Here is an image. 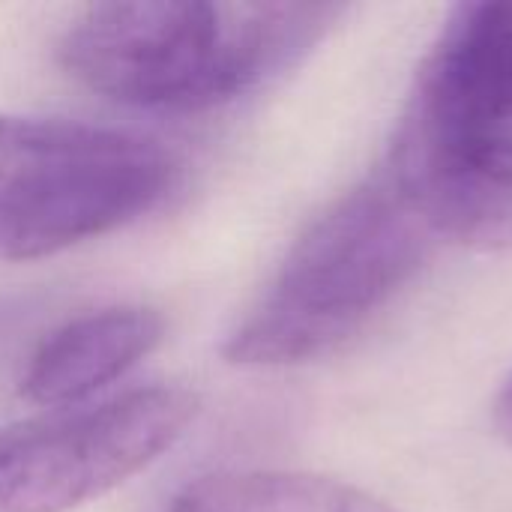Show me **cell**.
<instances>
[{
  "label": "cell",
  "mask_w": 512,
  "mask_h": 512,
  "mask_svg": "<svg viewBox=\"0 0 512 512\" xmlns=\"http://www.w3.org/2000/svg\"><path fill=\"white\" fill-rule=\"evenodd\" d=\"M432 234L512 243V0L462 3L420 63L390 168Z\"/></svg>",
  "instance_id": "obj_1"
},
{
  "label": "cell",
  "mask_w": 512,
  "mask_h": 512,
  "mask_svg": "<svg viewBox=\"0 0 512 512\" xmlns=\"http://www.w3.org/2000/svg\"><path fill=\"white\" fill-rule=\"evenodd\" d=\"M336 12L318 3H93L72 15L57 57L117 105L195 114L261 87Z\"/></svg>",
  "instance_id": "obj_2"
},
{
  "label": "cell",
  "mask_w": 512,
  "mask_h": 512,
  "mask_svg": "<svg viewBox=\"0 0 512 512\" xmlns=\"http://www.w3.org/2000/svg\"><path fill=\"white\" fill-rule=\"evenodd\" d=\"M429 234L387 171L351 186L288 249L225 339V360L285 369L336 354L411 282Z\"/></svg>",
  "instance_id": "obj_3"
},
{
  "label": "cell",
  "mask_w": 512,
  "mask_h": 512,
  "mask_svg": "<svg viewBox=\"0 0 512 512\" xmlns=\"http://www.w3.org/2000/svg\"><path fill=\"white\" fill-rule=\"evenodd\" d=\"M177 171L135 132L0 114V261L51 258L147 216Z\"/></svg>",
  "instance_id": "obj_4"
},
{
  "label": "cell",
  "mask_w": 512,
  "mask_h": 512,
  "mask_svg": "<svg viewBox=\"0 0 512 512\" xmlns=\"http://www.w3.org/2000/svg\"><path fill=\"white\" fill-rule=\"evenodd\" d=\"M198 396L144 387L0 432V512H69L159 462L195 423Z\"/></svg>",
  "instance_id": "obj_5"
},
{
  "label": "cell",
  "mask_w": 512,
  "mask_h": 512,
  "mask_svg": "<svg viewBox=\"0 0 512 512\" xmlns=\"http://www.w3.org/2000/svg\"><path fill=\"white\" fill-rule=\"evenodd\" d=\"M165 339V318L147 306H105L84 312L33 351L21 396L51 411H72L120 381Z\"/></svg>",
  "instance_id": "obj_6"
},
{
  "label": "cell",
  "mask_w": 512,
  "mask_h": 512,
  "mask_svg": "<svg viewBox=\"0 0 512 512\" xmlns=\"http://www.w3.org/2000/svg\"><path fill=\"white\" fill-rule=\"evenodd\" d=\"M165 512H399L327 477L297 471H225L189 483Z\"/></svg>",
  "instance_id": "obj_7"
},
{
  "label": "cell",
  "mask_w": 512,
  "mask_h": 512,
  "mask_svg": "<svg viewBox=\"0 0 512 512\" xmlns=\"http://www.w3.org/2000/svg\"><path fill=\"white\" fill-rule=\"evenodd\" d=\"M495 423H498V432L512 444V378L504 384V390L495 402Z\"/></svg>",
  "instance_id": "obj_8"
}]
</instances>
